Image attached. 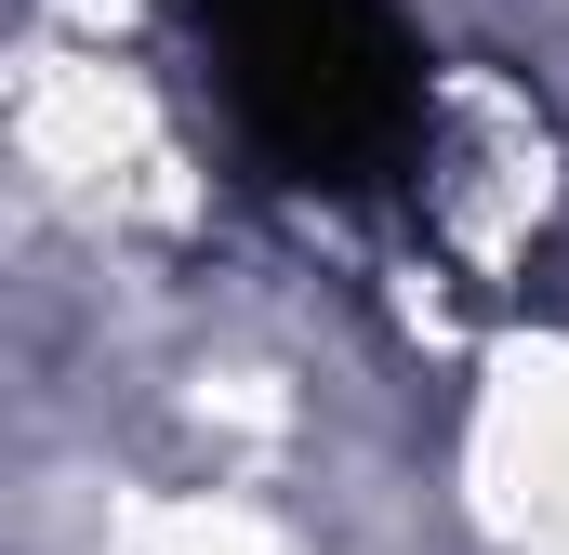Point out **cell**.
Instances as JSON below:
<instances>
[{"label":"cell","instance_id":"obj_1","mask_svg":"<svg viewBox=\"0 0 569 555\" xmlns=\"http://www.w3.org/2000/svg\"><path fill=\"white\" fill-rule=\"evenodd\" d=\"M212 40L226 120L279 185H385L425 145V53L385 0H186Z\"/></svg>","mask_w":569,"mask_h":555}]
</instances>
